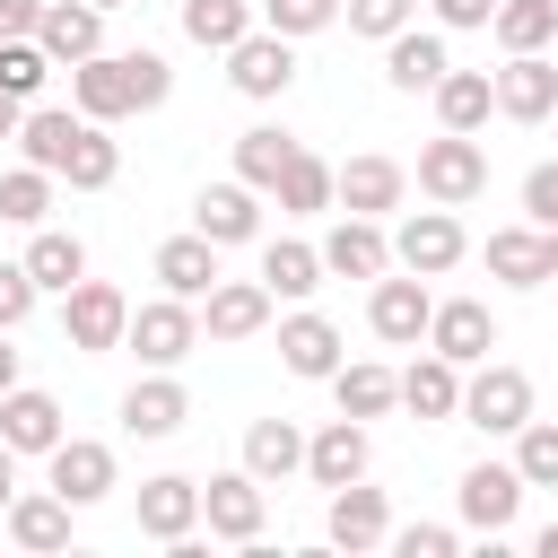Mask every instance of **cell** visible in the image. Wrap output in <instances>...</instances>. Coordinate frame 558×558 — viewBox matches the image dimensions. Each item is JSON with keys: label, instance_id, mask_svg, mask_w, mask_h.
I'll return each instance as SVG.
<instances>
[{"label": "cell", "instance_id": "obj_1", "mask_svg": "<svg viewBox=\"0 0 558 558\" xmlns=\"http://www.w3.org/2000/svg\"><path fill=\"white\" fill-rule=\"evenodd\" d=\"M418 192H427L436 209H471V201L488 192V148H480V131H436V140L418 148Z\"/></svg>", "mask_w": 558, "mask_h": 558}, {"label": "cell", "instance_id": "obj_2", "mask_svg": "<svg viewBox=\"0 0 558 558\" xmlns=\"http://www.w3.org/2000/svg\"><path fill=\"white\" fill-rule=\"evenodd\" d=\"M523 418H532V375H523V366H506V357L462 366V427H480V436H514Z\"/></svg>", "mask_w": 558, "mask_h": 558}, {"label": "cell", "instance_id": "obj_3", "mask_svg": "<svg viewBox=\"0 0 558 558\" xmlns=\"http://www.w3.org/2000/svg\"><path fill=\"white\" fill-rule=\"evenodd\" d=\"M122 349H131L140 366H183V357L201 349V305L157 288L148 305H131V331H122Z\"/></svg>", "mask_w": 558, "mask_h": 558}, {"label": "cell", "instance_id": "obj_4", "mask_svg": "<svg viewBox=\"0 0 558 558\" xmlns=\"http://www.w3.org/2000/svg\"><path fill=\"white\" fill-rule=\"evenodd\" d=\"M122 331H131V296H122L113 279H78V288L61 296V340H70L78 357L122 349Z\"/></svg>", "mask_w": 558, "mask_h": 558}, {"label": "cell", "instance_id": "obj_5", "mask_svg": "<svg viewBox=\"0 0 558 558\" xmlns=\"http://www.w3.org/2000/svg\"><path fill=\"white\" fill-rule=\"evenodd\" d=\"M201 523H209V541H235V549H253L262 541V523H270V488L235 462V471H218V480H201Z\"/></svg>", "mask_w": 558, "mask_h": 558}, {"label": "cell", "instance_id": "obj_6", "mask_svg": "<svg viewBox=\"0 0 558 558\" xmlns=\"http://www.w3.org/2000/svg\"><path fill=\"white\" fill-rule=\"evenodd\" d=\"M427 314H436V296H427V279L418 270H384V279H366V331L384 340V349H418L427 340Z\"/></svg>", "mask_w": 558, "mask_h": 558}, {"label": "cell", "instance_id": "obj_7", "mask_svg": "<svg viewBox=\"0 0 558 558\" xmlns=\"http://www.w3.org/2000/svg\"><path fill=\"white\" fill-rule=\"evenodd\" d=\"M453 506H462V532L506 541L514 514H523V471H514V462H471V471L453 480Z\"/></svg>", "mask_w": 558, "mask_h": 558}, {"label": "cell", "instance_id": "obj_8", "mask_svg": "<svg viewBox=\"0 0 558 558\" xmlns=\"http://www.w3.org/2000/svg\"><path fill=\"white\" fill-rule=\"evenodd\" d=\"M462 253H471V235H462V218H453V209H410V218L392 227V270L445 279Z\"/></svg>", "mask_w": 558, "mask_h": 558}, {"label": "cell", "instance_id": "obj_9", "mask_svg": "<svg viewBox=\"0 0 558 558\" xmlns=\"http://www.w3.org/2000/svg\"><path fill=\"white\" fill-rule=\"evenodd\" d=\"M44 488H61L78 514H87V506H105V497L122 488V471H113V445H96V436H61V445L44 453Z\"/></svg>", "mask_w": 558, "mask_h": 558}, {"label": "cell", "instance_id": "obj_10", "mask_svg": "<svg viewBox=\"0 0 558 558\" xmlns=\"http://www.w3.org/2000/svg\"><path fill=\"white\" fill-rule=\"evenodd\" d=\"M227 87H235V96H253V105L288 96V87H296V44H288V35H270V26H253L244 44H227Z\"/></svg>", "mask_w": 558, "mask_h": 558}, {"label": "cell", "instance_id": "obj_11", "mask_svg": "<svg viewBox=\"0 0 558 558\" xmlns=\"http://www.w3.org/2000/svg\"><path fill=\"white\" fill-rule=\"evenodd\" d=\"M410 201V166L401 157H349V166H331V209H357V218H384V209H401Z\"/></svg>", "mask_w": 558, "mask_h": 558}, {"label": "cell", "instance_id": "obj_12", "mask_svg": "<svg viewBox=\"0 0 558 558\" xmlns=\"http://www.w3.org/2000/svg\"><path fill=\"white\" fill-rule=\"evenodd\" d=\"M70 105H78L87 122H122V113H140L131 52H87V61H70Z\"/></svg>", "mask_w": 558, "mask_h": 558}, {"label": "cell", "instance_id": "obj_13", "mask_svg": "<svg viewBox=\"0 0 558 558\" xmlns=\"http://www.w3.org/2000/svg\"><path fill=\"white\" fill-rule=\"evenodd\" d=\"M131 514H140V532L148 541H192L201 532V480H183V471H157V480H140V497H131Z\"/></svg>", "mask_w": 558, "mask_h": 558}, {"label": "cell", "instance_id": "obj_14", "mask_svg": "<svg viewBox=\"0 0 558 558\" xmlns=\"http://www.w3.org/2000/svg\"><path fill=\"white\" fill-rule=\"evenodd\" d=\"M314 253H323L331 279H384V270H392V235H384V218H357V209H340V227H331Z\"/></svg>", "mask_w": 558, "mask_h": 558}, {"label": "cell", "instance_id": "obj_15", "mask_svg": "<svg viewBox=\"0 0 558 558\" xmlns=\"http://www.w3.org/2000/svg\"><path fill=\"white\" fill-rule=\"evenodd\" d=\"M340 357H349V349H340V323H331V314H314V305L279 314V366H288V375L331 384V366H340Z\"/></svg>", "mask_w": 558, "mask_h": 558}, {"label": "cell", "instance_id": "obj_16", "mask_svg": "<svg viewBox=\"0 0 558 558\" xmlns=\"http://www.w3.org/2000/svg\"><path fill=\"white\" fill-rule=\"evenodd\" d=\"M323 532H331V549H349V558L384 549V541H392V506H384V488H366V480L331 488V514H323Z\"/></svg>", "mask_w": 558, "mask_h": 558}, {"label": "cell", "instance_id": "obj_17", "mask_svg": "<svg viewBox=\"0 0 558 558\" xmlns=\"http://www.w3.org/2000/svg\"><path fill=\"white\" fill-rule=\"evenodd\" d=\"M488 87H497V113H506V122H549V105H558V61H549V52H506V70H488Z\"/></svg>", "mask_w": 558, "mask_h": 558}, {"label": "cell", "instance_id": "obj_18", "mask_svg": "<svg viewBox=\"0 0 558 558\" xmlns=\"http://www.w3.org/2000/svg\"><path fill=\"white\" fill-rule=\"evenodd\" d=\"M70 436V418H61V401L52 392H35V384H9L0 392V445L26 462V453H52Z\"/></svg>", "mask_w": 558, "mask_h": 558}, {"label": "cell", "instance_id": "obj_19", "mask_svg": "<svg viewBox=\"0 0 558 558\" xmlns=\"http://www.w3.org/2000/svg\"><path fill=\"white\" fill-rule=\"evenodd\" d=\"M453 70V52H445V26H401V35H384V78L401 87V96H427L436 78Z\"/></svg>", "mask_w": 558, "mask_h": 558}, {"label": "cell", "instance_id": "obj_20", "mask_svg": "<svg viewBox=\"0 0 558 558\" xmlns=\"http://www.w3.org/2000/svg\"><path fill=\"white\" fill-rule=\"evenodd\" d=\"M192 227H201L218 253H227V244H253V235H262V192H253V183H235V174H227V183H201Z\"/></svg>", "mask_w": 558, "mask_h": 558}, {"label": "cell", "instance_id": "obj_21", "mask_svg": "<svg viewBox=\"0 0 558 558\" xmlns=\"http://www.w3.org/2000/svg\"><path fill=\"white\" fill-rule=\"evenodd\" d=\"M270 288L262 279H218L209 296H201V340H253V331H270Z\"/></svg>", "mask_w": 558, "mask_h": 558}, {"label": "cell", "instance_id": "obj_22", "mask_svg": "<svg viewBox=\"0 0 558 558\" xmlns=\"http://www.w3.org/2000/svg\"><path fill=\"white\" fill-rule=\"evenodd\" d=\"M427 349L453 357V366H480V357L497 349V314H488L480 296H445V305L427 314Z\"/></svg>", "mask_w": 558, "mask_h": 558}, {"label": "cell", "instance_id": "obj_23", "mask_svg": "<svg viewBox=\"0 0 558 558\" xmlns=\"http://www.w3.org/2000/svg\"><path fill=\"white\" fill-rule=\"evenodd\" d=\"M366 462H375L366 418H331V427L305 436V480H314V488H349V480H366Z\"/></svg>", "mask_w": 558, "mask_h": 558}, {"label": "cell", "instance_id": "obj_24", "mask_svg": "<svg viewBox=\"0 0 558 558\" xmlns=\"http://www.w3.org/2000/svg\"><path fill=\"white\" fill-rule=\"evenodd\" d=\"M35 44L52 52V70H70V61L105 52V9H96V0H44V17H35Z\"/></svg>", "mask_w": 558, "mask_h": 558}, {"label": "cell", "instance_id": "obj_25", "mask_svg": "<svg viewBox=\"0 0 558 558\" xmlns=\"http://www.w3.org/2000/svg\"><path fill=\"white\" fill-rule=\"evenodd\" d=\"M183 418H192V392L174 384V366H148V375L122 392V427H131V436H148V445H157V436H174Z\"/></svg>", "mask_w": 558, "mask_h": 558}, {"label": "cell", "instance_id": "obj_26", "mask_svg": "<svg viewBox=\"0 0 558 558\" xmlns=\"http://www.w3.org/2000/svg\"><path fill=\"white\" fill-rule=\"evenodd\" d=\"M148 270H157V288H166V296H192V305H201V296L227 279V270H218V244H209L201 227H192V235H166Z\"/></svg>", "mask_w": 558, "mask_h": 558}, {"label": "cell", "instance_id": "obj_27", "mask_svg": "<svg viewBox=\"0 0 558 558\" xmlns=\"http://www.w3.org/2000/svg\"><path fill=\"white\" fill-rule=\"evenodd\" d=\"M401 410L410 418H427V427H453L462 418V366L453 357H418V366H401Z\"/></svg>", "mask_w": 558, "mask_h": 558}, {"label": "cell", "instance_id": "obj_28", "mask_svg": "<svg viewBox=\"0 0 558 558\" xmlns=\"http://www.w3.org/2000/svg\"><path fill=\"white\" fill-rule=\"evenodd\" d=\"M70 497L61 488H17L9 497V514H0V532L17 541V549H70Z\"/></svg>", "mask_w": 558, "mask_h": 558}, {"label": "cell", "instance_id": "obj_29", "mask_svg": "<svg viewBox=\"0 0 558 558\" xmlns=\"http://www.w3.org/2000/svg\"><path fill=\"white\" fill-rule=\"evenodd\" d=\"M17 262H26V279H35V296H70V288L87 279V244H78L70 227H35Z\"/></svg>", "mask_w": 558, "mask_h": 558}, {"label": "cell", "instance_id": "obj_30", "mask_svg": "<svg viewBox=\"0 0 558 558\" xmlns=\"http://www.w3.org/2000/svg\"><path fill=\"white\" fill-rule=\"evenodd\" d=\"M331 401H340V418H384V410H401V375L384 357H340L331 366Z\"/></svg>", "mask_w": 558, "mask_h": 558}, {"label": "cell", "instance_id": "obj_31", "mask_svg": "<svg viewBox=\"0 0 558 558\" xmlns=\"http://www.w3.org/2000/svg\"><path fill=\"white\" fill-rule=\"evenodd\" d=\"M244 471H253L262 488L296 480V471H305V427H296V418H253V427H244Z\"/></svg>", "mask_w": 558, "mask_h": 558}, {"label": "cell", "instance_id": "obj_32", "mask_svg": "<svg viewBox=\"0 0 558 558\" xmlns=\"http://www.w3.org/2000/svg\"><path fill=\"white\" fill-rule=\"evenodd\" d=\"M78 105H26L17 113V157L26 166H44V174H61V157H70V140H78Z\"/></svg>", "mask_w": 558, "mask_h": 558}, {"label": "cell", "instance_id": "obj_33", "mask_svg": "<svg viewBox=\"0 0 558 558\" xmlns=\"http://www.w3.org/2000/svg\"><path fill=\"white\" fill-rule=\"evenodd\" d=\"M427 96H436V122H445V131H488V113H497L488 70H445Z\"/></svg>", "mask_w": 558, "mask_h": 558}, {"label": "cell", "instance_id": "obj_34", "mask_svg": "<svg viewBox=\"0 0 558 558\" xmlns=\"http://www.w3.org/2000/svg\"><path fill=\"white\" fill-rule=\"evenodd\" d=\"M113 174H122L113 122H78V140H70V157H61V183H70V192H105Z\"/></svg>", "mask_w": 558, "mask_h": 558}, {"label": "cell", "instance_id": "obj_35", "mask_svg": "<svg viewBox=\"0 0 558 558\" xmlns=\"http://www.w3.org/2000/svg\"><path fill=\"white\" fill-rule=\"evenodd\" d=\"M480 262H488V279H497V288H541V279H549V253H541V227H497Z\"/></svg>", "mask_w": 558, "mask_h": 558}, {"label": "cell", "instance_id": "obj_36", "mask_svg": "<svg viewBox=\"0 0 558 558\" xmlns=\"http://www.w3.org/2000/svg\"><path fill=\"white\" fill-rule=\"evenodd\" d=\"M262 288H270V296H288V305H305V296L323 288V253H314L305 235H279V244H262Z\"/></svg>", "mask_w": 558, "mask_h": 558}, {"label": "cell", "instance_id": "obj_37", "mask_svg": "<svg viewBox=\"0 0 558 558\" xmlns=\"http://www.w3.org/2000/svg\"><path fill=\"white\" fill-rule=\"evenodd\" d=\"M488 35H497V52H549L558 44V0H497Z\"/></svg>", "mask_w": 558, "mask_h": 558}, {"label": "cell", "instance_id": "obj_38", "mask_svg": "<svg viewBox=\"0 0 558 558\" xmlns=\"http://www.w3.org/2000/svg\"><path fill=\"white\" fill-rule=\"evenodd\" d=\"M296 148H305V140H296V131H279V122H253V131H235V183L270 192V183H279V166H288Z\"/></svg>", "mask_w": 558, "mask_h": 558}, {"label": "cell", "instance_id": "obj_39", "mask_svg": "<svg viewBox=\"0 0 558 558\" xmlns=\"http://www.w3.org/2000/svg\"><path fill=\"white\" fill-rule=\"evenodd\" d=\"M262 17H253V0H183V44H201V52H227V44H244Z\"/></svg>", "mask_w": 558, "mask_h": 558}, {"label": "cell", "instance_id": "obj_40", "mask_svg": "<svg viewBox=\"0 0 558 558\" xmlns=\"http://www.w3.org/2000/svg\"><path fill=\"white\" fill-rule=\"evenodd\" d=\"M270 201H279L288 218H323V209H331V166H323L314 148H296V157L279 166V183H270Z\"/></svg>", "mask_w": 558, "mask_h": 558}, {"label": "cell", "instance_id": "obj_41", "mask_svg": "<svg viewBox=\"0 0 558 558\" xmlns=\"http://www.w3.org/2000/svg\"><path fill=\"white\" fill-rule=\"evenodd\" d=\"M52 183H61V174H44V166H9V174H0V218H9V227H44V218H52Z\"/></svg>", "mask_w": 558, "mask_h": 558}, {"label": "cell", "instance_id": "obj_42", "mask_svg": "<svg viewBox=\"0 0 558 558\" xmlns=\"http://www.w3.org/2000/svg\"><path fill=\"white\" fill-rule=\"evenodd\" d=\"M44 78H52V52H44L35 35H9V44H0V96L35 105V96H44Z\"/></svg>", "mask_w": 558, "mask_h": 558}, {"label": "cell", "instance_id": "obj_43", "mask_svg": "<svg viewBox=\"0 0 558 558\" xmlns=\"http://www.w3.org/2000/svg\"><path fill=\"white\" fill-rule=\"evenodd\" d=\"M514 471H523V488H558V418H523L514 427Z\"/></svg>", "mask_w": 558, "mask_h": 558}, {"label": "cell", "instance_id": "obj_44", "mask_svg": "<svg viewBox=\"0 0 558 558\" xmlns=\"http://www.w3.org/2000/svg\"><path fill=\"white\" fill-rule=\"evenodd\" d=\"M253 17H262L270 35H288V44H305V35H323V26L340 17V0H253Z\"/></svg>", "mask_w": 558, "mask_h": 558}, {"label": "cell", "instance_id": "obj_45", "mask_svg": "<svg viewBox=\"0 0 558 558\" xmlns=\"http://www.w3.org/2000/svg\"><path fill=\"white\" fill-rule=\"evenodd\" d=\"M340 9H349V35H366V44H384L418 17V0H340Z\"/></svg>", "mask_w": 558, "mask_h": 558}, {"label": "cell", "instance_id": "obj_46", "mask_svg": "<svg viewBox=\"0 0 558 558\" xmlns=\"http://www.w3.org/2000/svg\"><path fill=\"white\" fill-rule=\"evenodd\" d=\"M392 549H401V558H453V549H462V532H453V523H401V532H392Z\"/></svg>", "mask_w": 558, "mask_h": 558}, {"label": "cell", "instance_id": "obj_47", "mask_svg": "<svg viewBox=\"0 0 558 558\" xmlns=\"http://www.w3.org/2000/svg\"><path fill=\"white\" fill-rule=\"evenodd\" d=\"M523 218H532V227H558V157H541V166L523 174Z\"/></svg>", "mask_w": 558, "mask_h": 558}, {"label": "cell", "instance_id": "obj_48", "mask_svg": "<svg viewBox=\"0 0 558 558\" xmlns=\"http://www.w3.org/2000/svg\"><path fill=\"white\" fill-rule=\"evenodd\" d=\"M35 314V279H26V262H0V331H17Z\"/></svg>", "mask_w": 558, "mask_h": 558}, {"label": "cell", "instance_id": "obj_49", "mask_svg": "<svg viewBox=\"0 0 558 558\" xmlns=\"http://www.w3.org/2000/svg\"><path fill=\"white\" fill-rule=\"evenodd\" d=\"M427 9H436V26H445V35H471V26H488V9H497V0H427Z\"/></svg>", "mask_w": 558, "mask_h": 558}, {"label": "cell", "instance_id": "obj_50", "mask_svg": "<svg viewBox=\"0 0 558 558\" xmlns=\"http://www.w3.org/2000/svg\"><path fill=\"white\" fill-rule=\"evenodd\" d=\"M35 17H44V0H0V44L9 35H35Z\"/></svg>", "mask_w": 558, "mask_h": 558}, {"label": "cell", "instance_id": "obj_51", "mask_svg": "<svg viewBox=\"0 0 558 558\" xmlns=\"http://www.w3.org/2000/svg\"><path fill=\"white\" fill-rule=\"evenodd\" d=\"M9 497H17V453L0 445V514H9Z\"/></svg>", "mask_w": 558, "mask_h": 558}, {"label": "cell", "instance_id": "obj_52", "mask_svg": "<svg viewBox=\"0 0 558 558\" xmlns=\"http://www.w3.org/2000/svg\"><path fill=\"white\" fill-rule=\"evenodd\" d=\"M17 113H26V105H17V96H0V140H17Z\"/></svg>", "mask_w": 558, "mask_h": 558}, {"label": "cell", "instance_id": "obj_53", "mask_svg": "<svg viewBox=\"0 0 558 558\" xmlns=\"http://www.w3.org/2000/svg\"><path fill=\"white\" fill-rule=\"evenodd\" d=\"M17 384V349H9V331H0V392Z\"/></svg>", "mask_w": 558, "mask_h": 558}, {"label": "cell", "instance_id": "obj_54", "mask_svg": "<svg viewBox=\"0 0 558 558\" xmlns=\"http://www.w3.org/2000/svg\"><path fill=\"white\" fill-rule=\"evenodd\" d=\"M532 549H541V558H558V523H541V532H532Z\"/></svg>", "mask_w": 558, "mask_h": 558}, {"label": "cell", "instance_id": "obj_55", "mask_svg": "<svg viewBox=\"0 0 558 558\" xmlns=\"http://www.w3.org/2000/svg\"><path fill=\"white\" fill-rule=\"evenodd\" d=\"M541 253H549V279H558V227H541Z\"/></svg>", "mask_w": 558, "mask_h": 558}, {"label": "cell", "instance_id": "obj_56", "mask_svg": "<svg viewBox=\"0 0 558 558\" xmlns=\"http://www.w3.org/2000/svg\"><path fill=\"white\" fill-rule=\"evenodd\" d=\"M96 9H105V17H113V9H140V0H96Z\"/></svg>", "mask_w": 558, "mask_h": 558}, {"label": "cell", "instance_id": "obj_57", "mask_svg": "<svg viewBox=\"0 0 558 558\" xmlns=\"http://www.w3.org/2000/svg\"><path fill=\"white\" fill-rule=\"evenodd\" d=\"M549 122H558V105H549Z\"/></svg>", "mask_w": 558, "mask_h": 558}]
</instances>
